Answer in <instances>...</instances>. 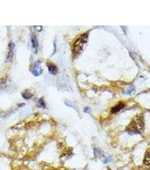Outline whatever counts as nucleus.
<instances>
[{
  "label": "nucleus",
  "instance_id": "1",
  "mask_svg": "<svg viewBox=\"0 0 150 170\" xmlns=\"http://www.w3.org/2000/svg\"><path fill=\"white\" fill-rule=\"evenodd\" d=\"M144 128L143 120L141 116H135L128 127L127 130L130 133H142Z\"/></svg>",
  "mask_w": 150,
  "mask_h": 170
},
{
  "label": "nucleus",
  "instance_id": "2",
  "mask_svg": "<svg viewBox=\"0 0 150 170\" xmlns=\"http://www.w3.org/2000/svg\"><path fill=\"white\" fill-rule=\"evenodd\" d=\"M87 40H88V35L85 33L76 40L73 46V51L75 54H77L81 51L83 44L85 43H86Z\"/></svg>",
  "mask_w": 150,
  "mask_h": 170
},
{
  "label": "nucleus",
  "instance_id": "3",
  "mask_svg": "<svg viewBox=\"0 0 150 170\" xmlns=\"http://www.w3.org/2000/svg\"><path fill=\"white\" fill-rule=\"evenodd\" d=\"M31 72L35 76H38L41 73V62L40 61H37L34 63V67L31 69Z\"/></svg>",
  "mask_w": 150,
  "mask_h": 170
},
{
  "label": "nucleus",
  "instance_id": "4",
  "mask_svg": "<svg viewBox=\"0 0 150 170\" xmlns=\"http://www.w3.org/2000/svg\"><path fill=\"white\" fill-rule=\"evenodd\" d=\"M48 69L49 71L52 75H56L58 72V68L55 65L53 64H49L48 65Z\"/></svg>",
  "mask_w": 150,
  "mask_h": 170
},
{
  "label": "nucleus",
  "instance_id": "5",
  "mask_svg": "<svg viewBox=\"0 0 150 170\" xmlns=\"http://www.w3.org/2000/svg\"><path fill=\"white\" fill-rule=\"evenodd\" d=\"M31 42H32V48H33L34 53H37L38 48V42L36 36H33L32 37Z\"/></svg>",
  "mask_w": 150,
  "mask_h": 170
},
{
  "label": "nucleus",
  "instance_id": "6",
  "mask_svg": "<svg viewBox=\"0 0 150 170\" xmlns=\"http://www.w3.org/2000/svg\"><path fill=\"white\" fill-rule=\"evenodd\" d=\"M123 107H124V104L122 103L117 104L115 107H113L112 110H111L112 113H117V112H119V111H120Z\"/></svg>",
  "mask_w": 150,
  "mask_h": 170
},
{
  "label": "nucleus",
  "instance_id": "7",
  "mask_svg": "<svg viewBox=\"0 0 150 170\" xmlns=\"http://www.w3.org/2000/svg\"><path fill=\"white\" fill-rule=\"evenodd\" d=\"M144 164L147 169L150 170V152L146 155L144 161Z\"/></svg>",
  "mask_w": 150,
  "mask_h": 170
},
{
  "label": "nucleus",
  "instance_id": "8",
  "mask_svg": "<svg viewBox=\"0 0 150 170\" xmlns=\"http://www.w3.org/2000/svg\"><path fill=\"white\" fill-rule=\"evenodd\" d=\"M14 44H13V43H10L9 44V47H10L9 50H10V51H9V54H8V57L9 61H11V60L13 58V50H14Z\"/></svg>",
  "mask_w": 150,
  "mask_h": 170
},
{
  "label": "nucleus",
  "instance_id": "9",
  "mask_svg": "<svg viewBox=\"0 0 150 170\" xmlns=\"http://www.w3.org/2000/svg\"><path fill=\"white\" fill-rule=\"evenodd\" d=\"M22 96L25 99H30L31 98H32L33 96V95L31 92L26 91V92H24L22 94Z\"/></svg>",
  "mask_w": 150,
  "mask_h": 170
},
{
  "label": "nucleus",
  "instance_id": "10",
  "mask_svg": "<svg viewBox=\"0 0 150 170\" xmlns=\"http://www.w3.org/2000/svg\"><path fill=\"white\" fill-rule=\"evenodd\" d=\"M94 155L95 156H98L101 154V151L98 148H95L94 149Z\"/></svg>",
  "mask_w": 150,
  "mask_h": 170
},
{
  "label": "nucleus",
  "instance_id": "11",
  "mask_svg": "<svg viewBox=\"0 0 150 170\" xmlns=\"http://www.w3.org/2000/svg\"><path fill=\"white\" fill-rule=\"evenodd\" d=\"M111 161H112V158H110V157H105L103 159V162L104 163H107L111 162Z\"/></svg>",
  "mask_w": 150,
  "mask_h": 170
},
{
  "label": "nucleus",
  "instance_id": "12",
  "mask_svg": "<svg viewBox=\"0 0 150 170\" xmlns=\"http://www.w3.org/2000/svg\"><path fill=\"white\" fill-rule=\"evenodd\" d=\"M39 102H40V103L41 104L42 106H43V107H45V102H44V101L42 99H41L40 100Z\"/></svg>",
  "mask_w": 150,
  "mask_h": 170
},
{
  "label": "nucleus",
  "instance_id": "13",
  "mask_svg": "<svg viewBox=\"0 0 150 170\" xmlns=\"http://www.w3.org/2000/svg\"><path fill=\"white\" fill-rule=\"evenodd\" d=\"M65 103L66 104L67 106H70V107H74L73 106V105H72V104H71V102H68V101H66V102H65Z\"/></svg>",
  "mask_w": 150,
  "mask_h": 170
},
{
  "label": "nucleus",
  "instance_id": "14",
  "mask_svg": "<svg viewBox=\"0 0 150 170\" xmlns=\"http://www.w3.org/2000/svg\"><path fill=\"white\" fill-rule=\"evenodd\" d=\"M84 111L85 112H87V113H89L90 112V108H89V107H86L84 109Z\"/></svg>",
  "mask_w": 150,
  "mask_h": 170
},
{
  "label": "nucleus",
  "instance_id": "15",
  "mask_svg": "<svg viewBox=\"0 0 150 170\" xmlns=\"http://www.w3.org/2000/svg\"></svg>",
  "mask_w": 150,
  "mask_h": 170
}]
</instances>
